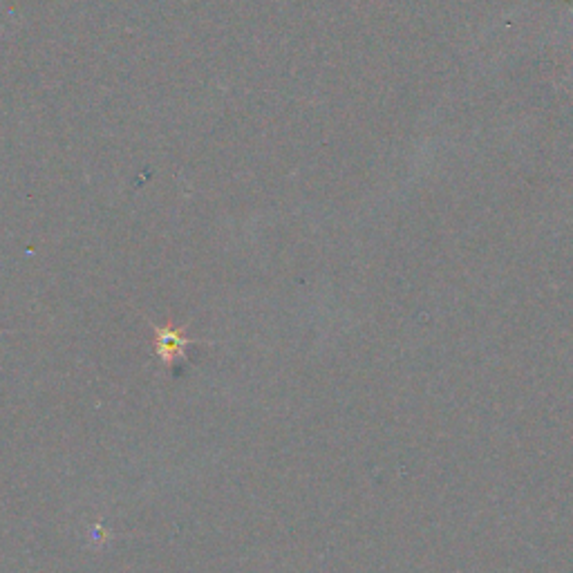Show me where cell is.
Returning a JSON list of instances; mask_svg holds the SVG:
<instances>
[{"mask_svg": "<svg viewBox=\"0 0 573 573\" xmlns=\"http://www.w3.org/2000/svg\"><path fill=\"white\" fill-rule=\"evenodd\" d=\"M191 338H186L184 330L173 325H164V327H155V352L159 356L166 368H173L177 359H182L186 354V347H189Z\"/></svg>", "mask_w": 573, "mask_h": 573, "instance_id": "obj_1", "label": "cell"}, {"mask_svg": "<svg viewBox=\"0 0 573 573\" xmlns=\"http://www.w3.org/2000/svg\"><path fill=\"white\" fill-rule=\"evenodd\" d=\"M569 9H571V14H573V5L571 3H569Z\"/></svg>", "mask_w": 573, "mask_h": 573, "instance_id": "obj_2", "label": "cell"}]
</instances>
